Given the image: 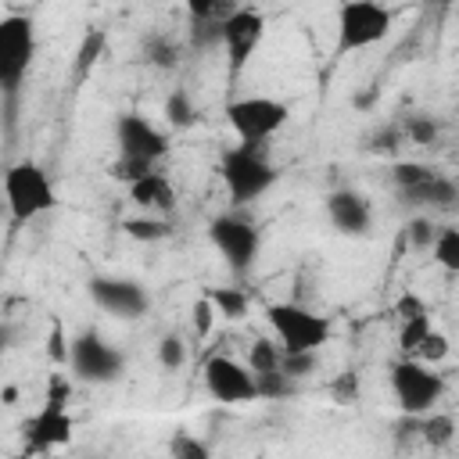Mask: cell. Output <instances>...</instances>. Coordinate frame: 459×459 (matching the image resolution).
<instances>
[{
  "mask_svg": "<svg viewBox=\"0 0 459 459\" xmlns=\"http://www.w3.org/2000/svg\"><path fill=\"white\" fill-rule=\"evenodd\" d=\"M219 179L226 186L230 204L233 208H247L251 201L265 197L276 186L280 172H276L265 143H233L219 158Z\"/></svg>",
  "mask_w": 459,
  "mask_h": 459,
  "instance_id": "obj_1",
  "label": "cell"
},
{
  "mask_svg": "<svg viewBox=\"0 0 459 459\" xmlns=\"http://www.w3.org/2000/svg\"><path fill=\"white\" fill-rule=\"evenodd\" d=\"M265 319L273 330V341L287 355H319L323 344L333 337V323L323 312H312L298 301H273L265 305Z\"/></svg>",
  "mask_w": 459,
  "mask_h": 459,
  "instance_id": "obj_2",
  "label": "cell"
},
{
  "mask_svg": "<svg viewBox=\"0 0 459 459\" xmlns=\"http://www.w3.org/2000/svg\"><path fill=\"white\" fill-rule=\"evenodd\" d=\"M4 201H7L11 219L22 226V222H32V219L54 212L57 208V190H54L47 169L25 158V161H14L4 172Z\"/></svg>",
  "mask_w": 459,
  "mask_h": 459,
  "instance_id": "obj_3",
  "label": "cell"
},
{
  "mask_svg": "<svg viewBox=\"0 0 459 459\" xmlns=\"http://www.w3.org/2000/svg\"><path fill=\"white\" fill-rule=\"evenodd\" d=\"M387 384H391V394H394L402 416H412V420L434 412L445 394V377L434 366H427L420 359H405V355L398 362H391Z\"/></svg>",
  "mask_w": 459,
  "mask_h": 459,
  "instance_id": "obj_4",
  "label": "cell"
},
{
  "mask_svg": "<svg viewBox=\"0 0 459 459\" xmlns=\"http://www.w3.org/2000/svg\"><path fill=\"white\" fill-rule=\"evenodd\" d=\"M36 61V25L29 14L0 18V90L7 100L18 97L29 68Z\"/></svg>",
  "mask_w": 459,
  "mask_h": 459,
  "instance_id": "obj_5",
  "label": "cell"
},
{
  "mask_svg": "<svg viewBox=\"0 0 459 459\" xmlns=\"http://www.w3.org/2000/svg\"><path fill=\"white\" fill-rule=\"evenodd\" d=\"M391 25H394L391 7H384L377 0H348V4L337 7V43H333V50L337 54L366 50V47L387 39Z\"/></svg>",
  "mask_w": 459,
  "mask_h": 459,
  "instance_id": "obj_6",
  "label": "cell"
},
{
  "mask_svg": "<svg viewBox=\"0 0 459 459\" xmlns=\"http://www.w3.org/2000/svg\"><path fill=\"white\" fill-rule=\"evenodd\" d=\"M290 118V108L276 97H262V93H251V97H237L226 104V122L237 136V143H265L273 140Z\"/></svg>",
  "mask_w": 459,
  "mask_h": 459,
  "instance_id": "obj_7",
  "label": "cell"
},
{
  "mask_svg": "<svg viewBox=\"0 0 459 459\" xmlns=\"http://www.w3.org/2000/svg\"><path fill=\"white\" fill-rule=\"evenodd\" d=\"M208 240L212 247L222 255V262L230 265L233 276H247L255 258H258V247H262V233L258 226L240 215V212H222L208 222Z\"/></svg>",
  "mask_w": 459,
  "mask_h": 459,
  "instance_id": "obj_8",
  "label": "cell"
},
{
  "mask_svg": "<svg viewBox=\"0 0 459 459\" xmlns=\"http://www.w3.org/2000/svg\"><path fill=\"white\" fill-rule=\"evenodd\" d=\"M68 369H72L75 380L93 384V387H104V384H115L126 373V355L108 337H100L97 330H82V333L72 337Z\"/></svg>",
  "mask_w": 459,
  "mask_h": 459,
  "instance_id": "obj_9",
  "label": "cell"
},
{
  "mask_svg": "<svg viewBox=\"0 0 459 459\" xmlns=\"http://www.w3.org/2000/svg\"><path fill=\"white\" fill-rule=\"evenodd\" d=\"M115 147H118L122 161H136V165L158 169L172 143H169V133L161 126H154L147 115L126 111V115L115 118Z\"/></svg>",
  "mask_w": 459,
  "mask_h": 459,
  "instance_id": "obj_10",
  "label": "cell"
},
{
  "mask_svg": "<svg viewBox=\"0 0 459 459\" xmlns=\"http://www.w3.org/2000/svg\"><path fill=\"white\" fill-rule=\"evenodd\" d=\"M201 380H204V391L222 402V405H247L258 398L255 391V373L247 369V362H237L230 355H212L204 359L201 366Z\"/></svg>",
  "mask_w": 459,
  "mask_h": 459,
  "instance_id": "obj_11",
  "label": "cell"
},
{
  "mask_svg": "<svg viewBox=\"0 0 459 459\" xmlns=\"http://www.w3.org/2000/svg\"><path fill=\"white\" fill-rule=\"evenodd\" d=\"M75 434V420L68 412V405H54L43 402L25 423H22V445L25 455H47L54 448H65Z\"/></svg>",
  "mask_w": 459,
  "mask_h": 459,
  "instance_id": "obj_12",
  "label": "cell"
},
{
  "mask_svg": "<svg viewBox=\"0 0 459 459\" xmlns=\"http://www.w3.org/2000/svg\"><path fill=\"white\" fill-rule=\"evenodd\" d=\"M93 305L115 319H140L151 308V298L143 290V283L129 280V276H93L86 283Z\"/></svg>",
  "mask_w": 459,
  "mask_h": 459,
  "instance_id": "obj_13",
  "label": "cell"
},
{
  "mask_svg": "<svg viewBox=\"0 0 459 459\" xmlns=\"http://www.w3.org/2000/svg\"><path fill=\"white\" fill-rule=\"evenodd\" d=\"M265 36V18L262 11L255 7H237L226 25H222V50H226V61H230V75H240L251 61V54L258 50Z\"/></svg>",
  "mask_w": 459,
  "mask_h": 459,
  "instance_id": "obj_14",
  "label": "cell"
},
{
  "mask_svg": "<svg viewBox=\"0 0 459 459\" xmlns=\"http://www.w3.org/2000/svg\"><path fill=\"white\" fill-rule=\"evenodd\" d=\"M237 11L230 0H190L186 4V29H190V47L194 50H212L222 47V25Z\"/></svg>",
  "mask_w": 459,
  "mask_h": 459,
  "instance_id": "obj_15",
  "label": "cell"
},
{
  "mask_svg": "<svg viewBox=\"0 0 459 459\" xmlns=\"http://www.w3.org/2000/svg\"><path fill=\"white\" fill-rule=\"evenodd\" d=\"M326 219H330V226H333L337 233H344V237H362V233H369V226H373V204H369L359 190L341 186V190L326 194Z\"/></svg>",
  "mask_w": 459,
  "mask_h": 459,
  "instance_id": "obj_16",
  "label": "cell"
},
{
  "mask_svg": "<svg viewBox=\"0 0 459 459\" xmlns=\"http://www.w3.org/2000/svg\"><path fill=\"white\" fill-rule=\"evenodd\" d=\"M126 194H129V201L136 208H143V215H169L172 204H176V190H172V183H169V176L161 169H154L151 176H143L133 186H126Z\"/></svg>",
  "mask_w": 459,
  "mask_h": 459,
  "instance_id": "obj_17",
  "label": "cell"
},
{
  "mask_svg": "<svg viewBox=\"0 0 459 459\" xmlns=\"http://www.w3.org/2000/svg\"><path fill=\"white\" fill-rule=\"evenodd\" d=\"M405 204H430V208H448L455 197H459V190H455V183L448 179V176H441V172H434L427 183H420L416 190H409V194H398Z\"/></svg>",
  "mask_w": 459,
  "mask_h": 459,
  "instance_id": "obj_18",
  "label": "cell"
},
{
  "mask_svg": "<svg viewBox=\"0 0 459 459\" xmlns=\"http://www.w3.org/2000/svg\"><path fill=\"white\" fill-rule=\"evenodd\" d=\"M204 298L212 301V308L222 316V319H244L251 312V294L244 287H208Z\"/></svg>",
  "mask_w": 459,
  "mask_h": 459,
  "instance_id": "obj_19",
  "label": "cell"
},
{
  "mask_svg": "<svg viewBox=\"0 0 459 459\" xmlns=\"http://www.w3.org/2000/svg\"><path fill=\"white\" fill-rule=\"evenodd\" d=\"M416 437L427 445V448H448L452 437H455V420L448 412H427L416 420Z\"/></svg>",
  "mask_w": 459,
  "mask_h": 459,
  "instance_id": "obj_20",
  "label": "cell"
},
{
  "mask_svg": "<svg viewBox=\"0 0 459 459\" xmlns=\"http://www.w3.org/2000/svg\"><path fill=\"white\" fill-rule=\"evenodd\" d=\"M122 230H126V237H133L140 244H158V240L172 237V222L165 215H129V219H122Z\"/></svg>",
  "mask_w": 459,
  "mask_h": 459,
  "instance_id": "obj_21",
  "label": "cell"
},
{
  "mask_svg": "<svg viewBox=\"0 0 459 459\" xmlns=\"http://www.w3.org/2000/svg\"><path fill=\"white\" fill-rule=\"evenodd\" d=\"M430 258L437 269L459 276V226H441L437 230V240L430 247Z\"/></svg>",
  "mask_w": 459,
  "mask_h": 459,
  "instance_id": "obj_22",
  "label": "cell"
},
{
  "mask_svg": "<svg viewBox=\"0 0 459 459\" xmlns=\"http://www.w3.org/2000/svg\"><path fill=\"white\" fill-rule=\"evenodd\" d=\"M143 61L154 65V68H161V72L176 68V65H179V47H176V39H169L165 32H151V36L143 39Z\"/></svg>",
  "mask_w": 459,
  "mask_h": 459,
  "instance_id": "obj_23",
  "label": "cell"
},
{
  "mask_svg": "<svg viewBox=\"0 0 459 459\" xmlns=\"http://www.w3.org/2000/svg\"><path fill=\"white\" fill-rule=\"evenodd\" d=\"M161 115H165V122H169L172 129H190V126L197 122L194 97H190L186 90H172V93L165 97V104H161Z\"/></svg>",
  "mask_w": 459,
  "mask_h": 459,
  "instance_id": "obj_24",
  "label": "cell"
},
{
  "mask_svg": "<svg viewBox=\"0 0 459 459\" xmlns=\"http://www.w3.org/2000/svg\"><path fill=\"white\" fill-rule=\"evenodd\" d=\"M255 391L265 402H280V398L298 394V380H290L283 369H269V373H255Z\"/></svg>",
  "mask_w": 459,
  "mask_h": 459,
  "instance_id": "obj_25",
  "label": "cell"
},
{
  "mask_svg": "<svg viewBox=\"0 0 459 459\" xmlns=\"http://www.w3.org/2000/svg\"><path fill=\"white\" fill-rule=\"evenodd\" d=\"M283 362V348L269 337H258L251 348H247V369L251 373H269V369H280Z\"/></svg>",
  "mask_w": 459,
  "mask_h": 459,
  "instance_id": "obj_26",
  "label": "cell"
},
{
  "mask_svg": "<svg viewBox=\"0 0 459 459\" xmlns=\"http://www.w3.org/2000/svg\"><path fill=\"white\" fill-rule=\"evenodd\" d=\"M434 172H437V169H430V165H423V161H398V165L391 169V183H394L398 194H409V190H416L420 183H427Z\"/></svg>",
  "mask_w": 459,
  "mask_h": 459,
  "instance_id": "obj_27",
  "label": "cell"
},
{
  "mask_svg": "<svg viewBox=\"0 0 459 459\" xmlns=\"http://www.w3.org/2000/svg\"><path fill=\"white\" fill-rule=\"evenodd\" d=\"M430 330H434V326H430V316H416V319H405V323L398 326V344H402L405 359L416 355V348L423 344V337H427Z\"/></svg>",
  "mask_w": 459,
  "mask_h": 459,
  "instance_id": "obj_28",
  "label": "cell"
},
{
  "mask_svg": "<svg viewBox=\"0 0 459 459\" xmlns=\"http://www.w3.org/2000/svg\"><path fill=\"white\" fill-rule=\"evenodd\" d=\"M169 455H172V459H215L212 448H208L201 437L186 434V430H179V434L169 437Z\"/></svg>",
  "mask_w": 459,
  "mask_h": 459,
  "instance_id": "obj_29",
  "label": "cell"
},
{
  "mask_svg": "<svg viewBox=\"0 0 459 459\" xmlns=\"http://www.w3.org/2000/svg\"><path fill=\"white\" fill-rule=\"evenodd\" d=\"M402 136L420 147H430L437 140V122L430 115H409V118H402Z\"/></svg>",
  "mask_w": 459,
  "mask_h": 459,
  "instance_id": "obj_30",
  "label": "cell"
},
{
  "mask_svg": "<svg viewBox=\"0 0 459 459\" xmlns=\"http://www.w3.org/2000/svg\"><path fill=\"white\" fill-rule=\"evenodd\" d=\"M437 230H441V226H434L427 215H416V219L405 226V240H409V247H416V251H430L434 240H437Z\"/></svg>",
  "mask_w": 459,
  "mask_h": 459,
  "instance_id": "obj_31",
  "label": "cell"
},
{
  "mask_svg": "<svg viewBox=\"0 0 459 459\" xmlns=\"http://www.w3.org/2000/svg\"><path fill=\"white\" fill-rule=\"evenodd\" d=\"M47 359H50L54 366H68V359H72V337L65 333L61 319L50 323V333H47Z\"/></svg>",
  "mask_w": 459,
  "mask_h": 459,
  "instance_id": "obj_32",
  "label": "cell"
},
{
  "mask_svg": "<svg viewBox=\"0 0 459 459\" xmlns=\"http://www.w3.org/2000/svg\"><path fill=\"white\" fill-rule=\"evenodd\" d=\"M448 337L441 333V330H430L427 337H423V344L416 348V355L412 359H420V362H427V366H437V362H445L448 359Z\"/></svg>",
  "mask_w": 459,
  "mask_h": 459,
  "instance_id": "obj_33",
  "label": "cell"
},
{
  "mask_svg": "<svg viewBox=\"0 0 459 459\" xmlns=\"http://www.w3.org/2000/svg\"><path fill=\"white\" fill-rule=\"evenodd\" d=\"M330 398H333L337 405H351V402H359V373H355V369H344V373L330 384Z\"/></svg>",
  "mask_w": 459,
  "mask_h": 459,
  "instance_id": "obj_34",
  "label": "cell"
},
{
  "mask_svg": "<svg viewBox=\"0 0 459 459\" xmlns=\"http://www.w3.org/2000/svg\"><path fill=\"white\" fill-rule=\"evenodd\" d=\"M100 50H104V32H90L82 39V47H79V57H75V79H82V72L93 68V61H97Z\"/></svg>",
  "mask_w": 459,
  "mask_h": 459,
  "instance_id": "obj_35",
  "label": "cell"
},
{
  "mask_svg": "<svg viewBox=\"0 0 459 459\" xmlns=\"http://www.w3.org/2000/svg\"><path fill=\"white\" fill-rule=\"evenodd\" d=\"M158 362L165 366V369H179L183 362H186V344L179 341V337H161L158 341Z\"/></svg>",
  "mask_w": 459,
  "mask_h": 459,
  "instance_id": "obj_36",
  "label": "cell"
},
{
  "mask_svg": "<svg viewBox=\"0 0 459 459\" xmlns=\"http://www.w3.org/2000/svg\"><path fill=\"white\" fill-rule=\"evenodd\" d=\"M316 366H319V355H287V351H283V362H280V369L290 380H305L308 373H316Z\"/></svg>",
  "mask_w": 459,
  "mask_h": 459,
  "instance_id": "obj_37",
  "label": "cell"
},
{
  "mask_svg": "<svg viewBox=\"0 0 459 459\" xmlns=\"http://www.w3.org/2000/svg\"><path fill=\"white\" fill-rule=\"evenodd\" d=\"M190 316H194V333H197V337H208V333H212V323H215V316H219V312H215V308H212V301L201 294V298L194 301Z\"/></svg>",
  "mask_w": 459,
  "mask_h": 459,
  "instance_id": "obj_38",
  "label": "cell"
},
{
  "mask_svg": "<svg viewBox=\"0 0 459 459\" xmlns=\"http://www.w3.org/2000/svg\"><path fill=\"white\" fill-rule=\"evenodd\" d=\"M43 402H54V405H68L72 402V380L65 373H50L47 377V394Z\"/></svg>",
  "mask_w": 459,
  "mask_h": 459,
  "instance_id": "obj_39",
  "label": "cell"
},
{
  "mask_svg": "<svg viewBox=\"0 0 459 459\" xmlns=\"http://www.w3.org/2000/svg\"><path fill=\"white\" fill-rule=\"evenodd\" d=\"M398 143H402V126H384L380 133H373V136H369V143H366V147H369V151H377V154H391Z\"/></svg>",
  "mask_w": 459,
  "mask_h": 459,
  "instance_id": "obj_40",
  "label": "cell"
},
{
  "mask_svg": "<svg viewBox=\"0 0 459 459\" xmlns=\"http://www.w3.org/2000/svg\"><path fill=\"white\" fill-rule=\"evenodd\" d=\"M394 316H398V323H405V319H416V316H430V312H427V305H423V298H420V294L405 290V294L398 298V305H394Z\"/></svg>",
  "mask_w": 459,
  "mask_h": 459,
  "instance_id": "obj_41",
  "label": "cell"
},
{
  "mask_svg": "<svg viewBox=\"0 0 459 459\" xmlns=\"http://www.w3.org/2000/svg\"><path fill=\"white\" fill-rule=\"evenodd\" d=\"M255 459H265V455H255Z\"/></svg>",
  "mask_w": 459,
  "mask_h": 459,
  "instance_id": "obj_42",
  "label": "cell"
}]
</instances>
